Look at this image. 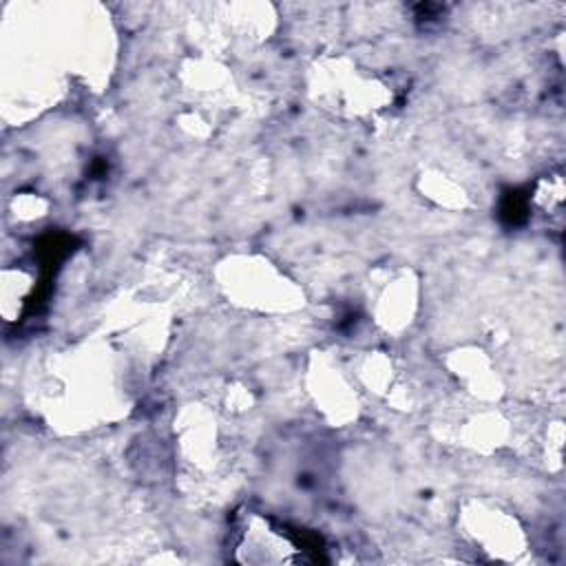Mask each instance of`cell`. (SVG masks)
<instances>
[{
	"label": "cell",
	"mask_w": 566,
	"mask_h": 566,
	"mask_svg": "<svg viewBox=\"0 0 566 566\" xmlns=\"http://www.w3.org/2000/svg\"><path fill=\"white\" fill-rule=\"evenodd\" d=\"M469 526H478V528H469V535L473 537V542L482 544V551L493 553L495 557H502L504 553H515L522 551L520 542H522V531L517 528L515 520L509 517L504 511L495 509V517H493V509H482L469 511Z\"/></svg>",
	"instance_id": "1"
}]
</instances>
